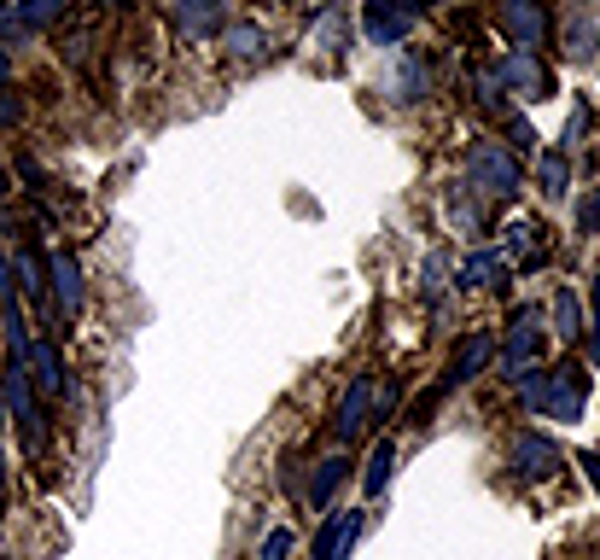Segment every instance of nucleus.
<instances>
[{"label":"nucleus","instance_id":"15","mask_svg":"<svg viewBox=\"0 0 600 560\" xmlns=\"http://www.w3.org/2000/svg\"><path fill=\"white\" fill-rule=\"evenodd\" d=\"M362 36L373 47H408V36H415V12H403L397 0H362Z\"/></svg>","mask_w":600,"mask_h":560},{"label":"nucleus","instance_id":"27","mask_svg":"<svg viewBox=\"0 0 600 560\" xmlns=\"http://www.w3.org/2000/svg\"><path fill=\"white\" fill-rule=\"evenodd\" d=\"M291 549H298V532L291 525H268V537L256 543V560H291Z\"/></svg>","mask_w":600,"mask_h":560},{"label":"nucleus","instance_id":"31","mask_svg":"<svg viewBox=\"0 0 600 560\" xmlns=\"http://www.w3.org/2000/svg\"><path fill=\"white\" fill-rule=\"evenodd\" d=\"M24 41H36V29H24L19 12H7V19H0V47L12 53V47H24Z\"/></svg>","mask_w":600,"mask_h":560},{"label":"nucleus","instance_id":"23","mask_svg":"<svg viewBox=\"0 0 600 560\" xmlns=\"http://www.w3.org/2000/svg\"><path fill=\"white\" fill-rule=\"evenodd\" d=\"M216 41L228 47V59H256L268 47V36H263V24H251V19H233V24H221L216 29Z\"/></svg>","mask_w":600,"mask_h":560},{"label":"nucleus","instance_id":"40","mask_svg":"<svg viewBox=\"0 0 600 560\" xmlns=\"http://www.w3.org/2000/svg\"><path fill=\"white\" fill-rule=\"evenodd\" d=\"M12 427V415H7V397H0V432H7Z\"/></svg>","mask_w":600,"mask_h":560},{"label":"nucleus","instance_id":"24","mask_svg":"<svg viewBox=\"0 0 600 560\" xmlns=\"http://www.w3.org/2000/svg\"><path fill=\"white\" fill-rule=\"evenodd\" d=\"M12 275H19V293H24L29 303L47 298V258H41L36 246H24L19 258H12Z\"/></svg>","mask_w":600,"mask_h":560},{"label":"nucleus","instance_id":"29","mask_svg":"<svg viewBox=\"0 0 600 560\" xmlns=\"http://www.w3.org/2000/svg\"><path fill=\"white\" fill-rule=\"evenodd\" d=\"M443 397H449L443 385H425V392L415 397V409H408V427H432V409H437Z\"/></svg>","mask_w":600,"mask_h":560},{"label":"nucleus","instance_id":"36","mask_svg":"<svg viewBox=\"0 0 600 560\" xmlns=\"http://www.w3.org/2000/svg\"><path fill=\"white\" fill-rule=\"evenodd\" d=\"M0 88H12V53L0 47Z\"/></svg>","mask_w":600,"mask_h":560},{"label":"nucleus","instance_id":"41","mask_svg":"<svg viewBox=\"0 0 600 560\" xmlns=\"http://www.w3.org/2000/svg\"><path fill=\"white\" fill-rule=\"evenodd\" d=\"M0 246H7V216H0Z\"/></svg>","mask_w":600,"mask_h":560},{"label":"nucleus","instance_id":"22","mask_svg":"<svg viewBox=\"0 0 600 560\" xmlns=\"http://www.w3.org/2000/svg\"><path fill=\"white\" fill-rule=\"evenodd\" d=\"M548 333L565 338V345H577V338H583V298L572 293V286H560L554 303H548Z\"/></svg>","mask_w":600,"mask_h":560},{"label":"nucleus","instance_id":"37","mask_svg":"<svg viewBox=\"0 0 600 560\" xmlns=\"http://www.w3.org/2000/svg\"><path fill=\"white\" fill-rule=\"evenodd\" d=\"M403 12H432V7H443V0H397Z\"/></svg>","mask_w":600,"mask_h":560},{"label":"nucleus","instance_id":"26","mask_svg":"<svg viewBox=\"0 0 600 560\" xmlns=\"http://www.w3.org/2000/svg\"><path fill=\"white\" fill-rule=\"evenodd\" d=\"M449 216H455V223H460V228H472V234H484V211H478V205H472V187H467V181H460V187H449Z\"/></svg>","mask_w":600,"mask_h":560},{"label":"nucleus","instance_id":"12","mask_svg":"<svg viewBox=\"0 0 600 560\" xmlns=\"http://www.w3.org/2000/svg\"><path fill=\"white\" fill-rule=\"evenodd\" d=\"M507 281H513V269L495 240L472 246L467 258H455V286H467V293H507Z\"/></svg>","mask_w":600,"mask_h":560},{"label":"nucleus","instance_id":"42","mask_svg":"<svg viewBox=\"0 0 600 560\" xmlns=\"http://www.w3.org/2000/svg\"><path fill=\"white\" fill-rule=\"evenodd\" d=\"M64 7H71V0H64Z\"/></svg>","mask_w":600,"mask_h":560},{"label":"nucleus","instance_id":"35","mask_svg":"<svg viewBox=\"0 0 600 560\" xmlns=\"http://www.w3.org/2000/svg\"><path fill=\"white\" fill-rule=\"evenodd\" d=\"M577 467L589 473V485L600 490V450H577Z\"/></svg>","mask_w":600,"mask_h":560},{"label":"nucleus","instance_id":"21","mask_svg":"<svg viewBox=\"0 0 600 560\" xmlns=\"http://www.w3.org/2000/svg\"><path fill=\"white\" fill-rule=\"evenodd\" d=\"M537 187H542V199H565V193H572V152H565V146H542L537 152Z\"/></svg>","mask_w":600,"mask_h":560},{"label":"nucleus","instance_id":"6","mask_svg":"<svg viewBox=\"0 0 600 560\" xmlns=\"http://www.w3.org/2000/svg\"><path fill=\"white\" fill-rule=\"evenodd\" d=\"M495 29L507 36V47L542 53L554 41V12H548V0H495Z\"/></svg>","mask_w":600,"mask_h":560},{"label":"nucleus","instance_id":"16","mask_svg":"<svg viewBox=\"0 0 600 560\" xmlns=\"http://www.w3.org/2000/svg\"><path fill=\"white\" fill-rule=\"evenodd\" d=\"M356 479V462H350V450H333V455H321L315 473H310V485H303V508H315V514H327V508L338 502V490H345Z\"/></svg>","mask_w":600,"mask_h":560},{"label":"nucleus","instance_id":"28","mask_svg":"<svg viewBox=\"0 0 600 560\" xmlns=\"http://www.w3.org/2000/svg\"><path fill=\"white\" fill-rule=\"evenodd\" d=\"M589 310H595V315L583 321V333H589V362L600 368V275L589 281Z\"/></svg>","mask_w":600,"mask_h":560},{"label":"nucleus","instance_id":"43","mask_svg":"<svg viewBox=\"0 0 600 560\" xmlns=\"http://www.w3.org/2000/svg\"><path fill=\"white\" fill-rule=\"evenodd\" d=\"M0 560H7V555H0Z\"/></svg>","mask_w":600,"mask_h":560},{"label":"nucleus","instance_id":"9","mask_svg":"<svg viewBox=\"0 0 600 560\" xmlns=\"http://www.w3.org/2000/svg\"><path fill=\"white\" fill-rule=\"evenodd\" d=\"M47 298L59 303L64 321H76L82 310H88V269H82V258H76L71 246L47 251Z\"/></svg>","mask_w":600,"mask_h":560},{"label":"nucleus","instance_id":"14","mask_svg":"<svg viewBox=\"0 0 600 560\" xmlns=\"http://www.w3.org/2000/svg\"><path fill=\"white\" fill-rule=\"evenodd\" d=\"M495 246H502V258H507L513 275H530V269H542V263H548V228H542V223H530V216L507 223Z\"/></svg>","mask_w":600,"mask_h":560},{"label":"nucleus","instance_id":"2","mask_svg":"<svg viewBox=\"0 0 600 560\" xmlns=\"http://www.w3.org/2000/svg\"><path fill=\"white\" fill-rule=\"evenodd\" d=\"M548 350H554V333H548L542 303H519V310L507 315V327L495 333V362H490V373H495V380H507V385H519V380H530L537 368H548Z\"/></svg>","mask_w":600,"mask_h":560},{"label":"nucleus","instance_id":"17","mask_svg":"<svg viewBox=\"0 0 600 560\" xmlns=\"http://www.w3.org/2000/svg\"><path fill=\"white\" fill-rule=\"evenodd\" d=\"M169 19H176V29L187 41L216 36V29L228 24V0H169Z\"/></svg>","mask_w":600,"mask_h":560},{"label":"nucleus","instance_id":"38","mask_svg":"<svg viewBox=\"0 0 600 560\" xmlns=\"http://www.w3.org/2000/svg\"><path fill=\"white\" fill-rule=\"evenodd\" d=\"M99 7H106V12H129L134 0H99Z\"/></svg>","mask_w":600,"mask_h":560},{"label":"nucleus","instance_id":"34","mask_svg":"<svg viewBox=\"0 0 600 560\" xmlns=\"http://www.w3.org/2000/svg\"><path fill=\"white\" fill-rule=\"evenodd\" d=\"M12 298H19V275H12V258L0 246V303H12Z\"/></svg>","mask_w":600,"mask_h":560},{"label":"nucleus","instance_id":"4","mask_svg":"<svg viewBox=\"0 0 600 560\" xmlns=\"http://www.w3.org/2000/svg\"><path fill=\"white\" fill-rule=\"evenodd\" d=\"M490 71H495V82H502V94L519 99V106H548V99L560 94L554 71H548V59H542V53H525V47H507V53L495 59Z\"/></svg>","mask_w":600,"mask_h":560},{"label":"nucleus","instance_id":"11","mask_svg":"<svg viewBox=\"0 0 600 560\" xmlns=\"http://www.w3.org/2000/svg\"><path fill=\"white\" fill-rule=\"evenodd\" d=\"M24 368H29V385H36V397H41V403H59V397H71V368H64V350H59V338H29V350H24Z\"/></svg>","mask_w":600,"mask_h":560},{"label":"nucleus","instance_id":"1","mask_svg":"<svg viewBox=\"0 0 600 560\" xmlns=\"http://www.w3.org/2000/svg\"><path fill=\"white\" fill-rule=\"evenodd\" d=\"M513 392H519V409H525L530 420L577 427V420L589 415V392H595V380H589V368H583L577 356H560V362H548V368L530 373V380H519Z\"/></svg>","mask_w":600,"mask_h":560},{"label":"nucleus","instance_id":"5","mask_svg":"<svg viewBox=\"0 0 600 560\" xmlns=\"http://www.w3.org/2000/svg\"><path fill=\"white\" fill-rule=\"evenodd\" d=\"M560 462H565V455H560V444L542 427H519L507 438V479L513 485H548L560 473Z\"/></svg>","mask_w":600,"mask_h":560},{"label":"nucleus","instance_id":"13","mask_svg":"<svg viewBox=\"0 0 600 560\" xmlns=\"http://www.w3.org/2000/svg\"><path fill=\"white\" fill-rule=\"evenodd\" d=\"M356 537H362V508H327L315 525V537H310V560H350L356 549Z\"/></svg>","mask_w":600,"mask_h":560},{"label":"nucleus","instance_id":"7","mask_svg":"<svg viewBox=\"0 0 600 560\" xmlns=\"http://www.w3.org/2000/svg\"><path fill=\"white\" fill-rule=\"evenodd\" d=\"M490 362H495V327H467L449 345V362H443L437 385L443 392H467L478 373H490Z\"/></svg>","mask_w":600,"mask_h":560},{"label":"nucleus","instance_id":"33","mask_svg":"<svg viewBox=\"0 0 600 560\" xmlns=\"http://www.w3.org/2000/svg\"><path fill=\"white\" fill-rule=\"evenodd\" d=\"M24 123V94L19 88H0V129Z\"/></svg>","mask_w":600,"mask_h":560},{"label":"nucleus","instance_id":"32","mask_svg":"<svg viewBox=\"0 0 600 560\" xmlns=\"http://www.w3.org/2000/svg\"><path fill=\"white\" fill-rule=\"evenodd\" d=\"M12 176H19V181L29 187V193H41V187H47V176H41V164H36V158H29V152H19V158H12Z\"/></svg>","mask_w":600,"mask_h":560},{"label":"nucleus","instance_id":"19","mask_svg":"<svg viewBox=\"0 0 600 560\" xmlns=\"http://www.w3.org/2000/svg\"><path fill=\"white\" fill-rule=\"evenodd\" d=\"M449 293H455V258H449V246H432V251H425V263H420V298H425V310L443 315Z\"/></svg>","mask_w":600,"mask_h":560},{"label":"nucleus","instance_id":"3","mask_svg":"<svg viewBox=\"0 0 600 560\" xmlns=\"http://www.w3.org/2000/svg\"><path fill=\"white\" fill-rule=\"evenodd\" d=\"M467 187L478 199H490V205H513V199L525 193V164L513 158L502 141L478 134V141L467 146Z\"/></svg>","mask_w":600,"mask_h":560},{"label":"nucleus","instance_id":"39","mask_svg":"<svg viewBox=\"0 0 600 560\" xmlns=\"http://www.w3.org/2000/svg\"><path fill=\"white\" fill-rule=\"evenodd\" d=\"M0 508H7V455H0Z\"/></svg>","mask_w":600,"mask_h":560},{"label":"nucleus","instance_id":"30","mask_svg":"<svg viewBox=\"0 0 600 560\" xmlns=\"http://www.w3.org/2000/svg\"><path fill=\"white\" fill-rule=\"evenodd\" d=\"M577 234H583V240H589V234H600V181L589 187V199L577 205Z\"/></svg>","mask_w":600,"mask_h":560},{"label":"nucleus","instance_id":"8","mask_svg":"<svg viewBox=\"0 0 600 560\" xmlns=\"http://www.w3.org/2000/svg\"><path fill=\"white\" fill-rule=\"evenodd\" d=\"M373 397H380V373H350V385L338 392V409H333V438L338 444H362L373 432Z\"/></svg>","mask_w":600,"mask_h":560},{"label":"nucleus","instance_id":"25","mask_svg":"<svg viewBox=\"0 0 600 560\" xmlns=\"http://www.w3.org/2000/svg\"><path fill=\"white\" fill-rule=\"evenodd\" d=\"M12 12L24 19V29H36V36H41V29H53L64 19V0H19Z\"/></svg>","mask_w":600,"mask_h":560},{"label":"nucleus","instance_id":"10","mask_svg":"<svg viewBox=\"0 0 600 560\" xmlns=\"http://www.w3.org/2000/svg\"><path fill=\"white\" fill-rule=\"evenodd\" d=\"M380 88L397 99V106H420V99H432L437 94V76H432V59L420 53V47H397L385 64V82Z\"/></svg>","mask_w":600,"mask_h":560},{"label":"nucleus","instance_id":"18","mask_svg":"<svg viewBox=\"0 0 600 560\" xmlns=\"http://www.w3.org/2000/svg\"><path fill=\"white\" fill-rule=\"evenodd\" d=\"M595 24H589V12H583V7H572V12H565V19L554 24V41H548V47H560V59L565 64H589L595 59Z\"/></svg>","mask_w":600,"mask_h":560},{"label":"nucleus","instance_id":"20","mask_svg":"<svg viewBox=\"0 0 600 560\" xmlns=\"http://www.w3.org/2000/svg\"><path fill=\"white\" fill-rule=\"evenodd\" d=\"M391 473H397V438L380 432V438H373V450H368V462H362V502H380L385 497Z\"/></svg>","mask_w":600,"mask_h":560}]
</instances>
